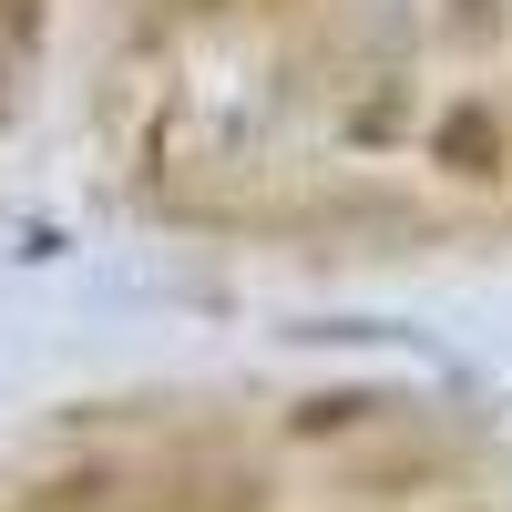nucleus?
Wrapping results in <instances>:
<instances>
[{"mask_svg":"<svg viewBox=\"0 0 512 512\" xmlns=\"http://www.w3.org/2000/svg\"><path fill=\"white\" fill-rule=\"evenodd\" d=\"M154 512H267V482L256 472H195V482H175Z\"/></svg>","mask_w":512,"mask_h":512,"instance_id":"nucleus-3","label":"nucleus"},{"mask_svg":"<svg viewBox=\"0 0 512 512\" xmlns=\"http://www.w3.org/2000/svg\"><path fill=\"white\" fill-rule=\"evenodd\" d=\"M369 410H379V390H318V400H297L287 431H297V441H328V431H359Z\"/></svg>","mask_w":512,"mask_h":512,"instance_id":"nucleus-4","label":"nucleus"},{"mask_svg":"<svg viewBox=\"0 0 512 512\" xmlns=\"http://www.w3.org/2000/svg\"><path fill=\"white\" fill-rule=\"evenodd\" d=\"M431 164L461 175V185H502V175H512V123H502L492 103H451V113L431 123Z\"/></svg>","mask_w":512,"mask_h":512,"instance_id":"nucleus-1","label":"nucleus"},{"mask_svg":"<svg viewBox=\"0 0 512 512\" xmlns=\"http://www.w3.org/2000/svg\"><path fill=\"white\" fill-rule=\"evenodd\" d=\"M113 461H82V472H52V482H31L11 512H113Z\"/></svg>","mask_w":512,"mask_h":512,"instance_id":"nucleus-2","label":"nucleus"}]
</instances>
